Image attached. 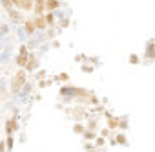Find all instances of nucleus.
<instances>
[{"label": "nucleus", "mask_w": 155, "mask_h": 152, "mask_svg": "<svg viewBox=\"0 0 155 152\" xmlns=\"http://www.w3.org/2000/svg\"><path fill=\"white\" fill-rule=\"evenodd\" d=\"M24 81H26V70H20V71L15 75V81H13V85H11V90H13V92H18L20 86L24 85Z\"/></svg>", "instance_id": "1"}, {"label": "nucleus", "mask_w": 155, "mask_h": 152, "mask_svg": "<svg viewBox=\"0 0 155 152\" xmlns=\"http://www.w3.org/2000/svg\"><path fill=\"white\" fill-rule=\"evenodd\" d=\"M17 62H18V66H20V68H26V66H28V62H29V55H28L26 46H22V48H20V55H18Z\"/></svg>", "instance_id": "2"}, {"label": "nucleus", "mask_w": 155, "mask_h": 152, "mask_svg": "<svg viewBox=\"0 0 155 152\" xmlns=\"http://www.w3.org/2000/svg\"><path fill=\"white\" fill-rule=\"evenodd\" d=\"M15 128H17V121H15V119H8V123H6V132H8V136H11V134L15 132Z\"/></svg>", "instance_id": "3"}, {"label": "nucleus", "mask_w": 155, "mask_h": 152, "mask_svg": "<svg viewBox=\"0 0 155 152\" xmlns=\"http://www.w3.org/2000/svg\"><path fill=\"white\" fill-rule=\"evenodd\" d=\"M44 9H46V2H44V0H37V4H35V13L40 17V15L44 13Z\"/></svg>", "instance_id": "4"}, {"label": "nucleus", "mask_w": 155, "mask_h": 152, "mask_svg": "<svg viewBox=\"0 0 155 152\" xmlns=\"http://www.w3.org/2000/svg\"><path fill=\"white\" fill-rule=\"evenodd\" d=\"M58 8V0H46V9L51 13V11H55Z\"/></svg>", "instance_id": "5"}, {"label": "nucleus", "mask_w": 155, "mask_h": 152, "mask_svg": "<svg viewBox=\"0 0 155 152\" xmlns=\"http://www.w3.org/2000/svg\"><path fill=\"white\" fill-rule=\"evenodd\" d=\"M15 6H18L20 9H31V8H33V4H31V0H18V2H17Z\"/></svg>", "instance_id": "6"}, {"label": "nucleus", "mask_w": 155, "mask_h": 152, "mask_svg": "<svg viewBox=\"0 0 155 152\" xmlns=\"http://www.w3.org/2000/svg\"><path fill=\"white\" fill-rule=\"evenodd\" d=\"M35 26H37L38 29H44V28L48 26V22H46V17H42V15H40V17H37V19H35Z\"/></svg>", "instance_id": "7"}, {"label": "nucleus", "mask_w": 155, "mask_h": 152, "mask_svg": "<svg viewBox=\"0 0 155 152\" xmlns=\"http://www.w3.org/2000/svg\"><path fill=\"white\" fill-rule=\"evenodd\" d=\"M108 126H110V128L119 126V119H117V117H110V119H108Z\"/></svg>", "instance_id": "8"}, {"label": "nucleus", "mask_w": 155, "mask_h": 152, "mask_svg": "<svg viewBox=\"0 0 155 152\" xmlns=\"http://www.w3.org/2000/svg\"><path fill=\"white\" fill-rule=\"evenodd\" d=\"M35 28H37V26H35V22H26V29H28V33H29V35L35 31Z\"/></svg>", "instance_id": "9"}, {"label": "nucleus", "mask_w": 155, "mask_h": 152, "mask_svg": "<svg viewBox=\"0 0 155 152\" xmlns=\"http://www.w3.org/2000/svg\"><path fill=\"white\" fill-rule=\"evenodd\" d=\"M9 17H11V19H15V22H20V20H22V19H20V15H18L17 11H13V9L9 11Z\"/></svg>", "instance_id": "10"}, {"label": "nucleus", "mask_w": 155, "mask_h": 152, "mask_svg": "<svg viewBox=\"0 0 155 152\" xmlns=\"http://www.w3.org/2000/svg\"><path fill=\"white\" fill-rule=\"evenodd\" d=\"M37 66V60L35 59H29V62H28V66H26V70H33Z\"/></svg>", "instance_id": "11"}, {"label": "nucleus", "mask_w": 155, "mask_h": 152, "mask_svg": "<svg viewBox=\"0 0 155 152\" xmlns=\"http://www.w3.org/2000/svg\"><path fill=\"white\" fill-rule=\"evenodd\" d=\"M148 50H150V51H148V53H146V55H148V57H150V59H153V57H155V48H153V46H150V48H148Z\"/></svg>", "instance_id": "12"}, {"label": "nucleus", "mask_w": 155, "mask_h": 152, "mask_svg": "<svg viewBox=\"0 0 155 152\" xmlns=\"http://www.w3.org/2000/svg\"><path fill=\"white\" fill-rule=\"evenodd\" d=\"M46 22H48V24H53V15H51V13L46 15Z\"/></svg>", "instance_id": "13"}, {"label": "nucleus", "mask_w": 155, "mask_h": 152, "mask_svg": "<svg viewBox=\"0 0 155 152\" xmlns=\"http://www.w3.org/2000/svg\"><path fill=\"white\" fill-rule=\"evenodd\" d=\"M75 132H82V125H77L75 126Z\"/></svg>", "instance_id": "14"}, {"label": "nucleus", "mask_w": 155, "mask_h": 152, "mask_svg": "<svg viewBox=\"0 0 155 152\" xmlns=\"http://www.w3.org/2000/svg\"><path fill=\"white\" fill-rule=\"evenodd\" d=\"M130 60H131V62H133V64H135V62H137V60H139V59H137V55H131V59H130Z\"/></svg>", "instance_id": "15"}, {"label": "nucleus", "mask_w": 155, "mask_h": 152, "mask_svg": "<svg viewBox=\"0 0 155 152\" xmlns=\"http://www.w3.org/2000/svg\"><path fill=\"white\" fill-rule=\"evenodd\" d=\"M0 152H4V143H0Z\"/></svg>", "instance_id": "16"}]
</instances>
